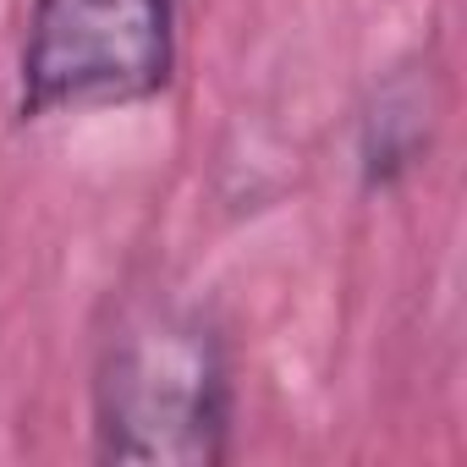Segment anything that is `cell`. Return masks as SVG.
Returning a JSON list of instances; mask_svg holds the SVG:
<instances>
[{"mask_svg": "<svg viewBox=\"0 0 467 467\" xmlns=\"http://www.w3.org/2000/svg\"><path fill=\"white\" fill-rule=\"evenodd\" d=\"M94 418L105 462L214 467L231 429L220 336L187 308H132L105 341Z\"/></svg>", "mask_w": 467, "mask_h": 467, "instance_id": "cell-1", "label": "cell"}, {"mask_svg": "<svg viewBox=\"0 0 467 467\" xmlns=\"http://www.w3.org/2000/svg\"><path fill=\"white\" fill-rule=\"evenodd\" d=\"M176 0H39L23 45V116L132 105L171 83Z\"/></svg>", "mask_w": 467, "mask_h": 467, "instance_id": "cell-2", "label": "cell"}, {"mask_svg": "<svg viewBox=\"0 0 467 467\" xmlns=\"http://www.w3.org/2000/svg\"><path fill=\"white\" fill-rule=\"evenodd\" d=\"M429 143V121H423V105L407 94V88H390L379 94V110L368 116V138H363V171L368 182H396L401 171L418 165Z\"/></svg>", "mask_w": 467, "mask_h": 467, "instance_id": "cell-3", "label": "cell"}]
</instances>
